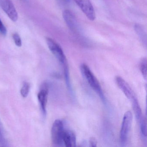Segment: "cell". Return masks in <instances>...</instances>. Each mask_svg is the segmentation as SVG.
Segmentation results:
<instances>
[{"label":"cell","instance_id":"1","mask_svg":"<svg viewBox=\"0 0 147 147\" xmlns=\"http://www.w3.org/2000/svg\"><path fill=\"white\" fill-rule=\"evenodd\" d=\"M80 70L89 86L98 94L103 102H105V98L101 86L89 67L85 63H82L80 66Z\"/></svg>","mask_w":147,"mask_h":147},{"label":"cell","instance_id":"2","mask_svg":"<svg viewBox=\"0 0 147 147\" xmlns=\"http://www.w3.org/2000/svg\"><path fill=\"white\" fill-rule=\"evenodd\" d=\"M65 128L63 122L60 119H57L53 123L51 131L52 143L56 147L64 146L63 135Z\"/></svg>","mask_w":147,"mask_h":147},{"label":"cell","instance_id":"3","mask_svg":"<svg viewBox=\"0 0 147 147\" xmlns=\"http://www.w3.org/2000/svg\"><path fill=\"white\" fill-rule=\"evenodd\" d=\"M47 45L50 51L63 67V68L68 67L67 58L60 45L54 39L46 38Z\"/></svg>","mask_w":147,"mask_h":147},{"label":"cell","instance_id":"4","mask_svg":"<svg viewBox=\"0 0 147 147\" xmlns=\"http://www.w3.org/2000/svg\"><path fill=\"white\" fill-rule=\"evenodd\" d=\"M132 118L133 116L130 111L126 112L123 117L119 135L120 142L122 146H125L127 142L131 128Z\"/></svg>","mask_w":147,"mask_h":147},{"label":"cell","instance_id":"5","mask_svg":"<svg viewBox=\"0 0 147 147\" xmlns=\"http://www.w3.org/2000/svg\"><path fill=\"white\" fill-rule=\"evenodd\" d=\"M74 1L89 20H94L96 18L95 11L90 0H74Z\"/></svg>","mask_w":147,"mask_h":147},{"label":"cell","instance_id":"6","mask_svg":"<svg viewBox=\"0 0 147 147\" xmlns=\"http://www.w3.org/2000/svg\"><path fill=\"white\" fill-rule=\"evenodd\" d=\"M0 7L13 22L18 19V13L11 0H0Z\"/></svg>","mask_w":147,"mask_h":147},{"label":"cell","instance_id":"7","mask_svg":"<svg viewBox=\"0 0 147 147\" xmlns=\"http://www.w3.org/2000/svg\"><path fill=\"white\" fill-rule=\"evenodd\" d=\"M116 83L119 89L122 91L126 98L129 100L131 101L134 99L137 98L136 96V94L131 89L128 83L119 76H117L116 78Z\"/></svg>","mask_w":147,"mask_h":147},{"label":"cell","instance_id":"8","mask_svg":"<svg viewBox=\"0 0 147 147\" xmlns=\"http://www.w3.org/2000/svg\"><path fill=\"white\" fill-rule=\"evenodd\" d=\"M48 93L49 88L48 85L46 83L44 84L40 92L38 94V98L40 105L42 113L44 117L46 114V106L48 101Z\"/></svg>","mask_w":147,"mask_h":147},{"label":"cell","instance_id":"9","mask_svg":"<svg viewBox=\"0 0 147 147\" xmlns=\"http://www.w3.org/2000/svg\"><path fill=\"white\" fill-rule=\"evenodd\" d=\"M63 17L68 27L72 31L76 32L78 30V22L74 14L69 10H65L63 12Z\"/></svg>","mask_w":147,"mask_h":147},{"label":"cell","instance_id":"10","mask_svg":"<svg viewBox=\"0 0 147 147\" xmlns=\"http://www.w3.org/2000/svg\"><path fill=\"white\" fill-rule=\"evenodd\" d=\"M63 139L64 146L67 147L76 146V136L72 131L65 129Z\"/></svg>","mask_w":147,"mask_h":147},{"label":"cell","instance_id":"11","mask_svg":"<svg viewBox=\"0 0 147 147\" xmlns=\"http://www.w3.org/2000/svg\"><path fill=\"white\" fill-rule=\"evenodd\" d=\"M8 146V142L5 136L4 128L1 121L0 120V147H4Z\"/></svg>","mask_w":147,"mask_h":147},{"label":"cell","instance_id":"12","mask_svg":"<svg viewBox=\"0 0 147 147\" xmlns=\"http://www.w3.org/2000/svg\"><path fill=\"white\" fill-rule=\"evenodd\" d=\"M147 58H142L140 61V69L143 76L145 80H147Z\"/></svg>","mask_w":147,"mask_h":147},{"label":"cell","instance_id":"13","mask_svg":"<svg viewBox=\"0 0 147 147\" xmlns=\"http://www.w3.org/2000/svg\"><path fill=\"white\" fill-rule=\"evenodd\" d=\"M135 29L141 40H142L143 42H146V35L142 27L139 25L136 24L135 26Z\"/></svg>","mask_w":147,"mask_h":147},{"label":"cell","instance_id":"14","mask_svg":"<svg viewBox=\"0 0 147 147\" xmlns=\"http://www.w3.org/2000/svg\"><path fill=\"white\" fill-rule=\"evenodd\" d=\"M30 86L29 82H24L23 84L21 90H20V94L22 97L24 98H26L29 94L30 91Z\"/></svg>","mask_w":147,"mask_h":147},{"label":"cell","instance_id":"15","mask_svg":"<svg viewBox=\"0 0 147 147\" xmlns=\"http://www.w3.org/2000/svg\"><path fill=\"white\" fill-rule=\"evenodd\" d=\"M12 37L15 45L18 47H21L22 46V40L19 34L17 33H14Z\"/></svg>","mask_w":147,"mask_h":147},{"label":"cell","instance_id":"16","mask_svg":"<svg viewBox=\"0 0 147 147\" xmlns=\"http://www.w3.org/2000/svg\"><path fill=\"white\" fill-rule=\"evenodd\" d=\"M7 31L5 26L3 24L2 21L0 19V33H1L2 35H6L7 34Z\"/></svg>","mask_w":147,"mask_h":147},{"label":"cell","instance_id":"17","mask_svg":"<svg viewBox=\"0 0 147 147\" xmlns=\"http://www.w3.org/2000/svg\"><path fill=\"white\" fill-rule=\"evenodd\" d=\"M89 144L91 147H96L97 144V140L94 138H91L89 140Z\"/></svg>","mask_w":147,"mask_h":147},{"label":"cell","instance_id":"18","mask_svg":"<svg viewBox=\"0 0 147 147\" xmlns=\"http://www.w3.org/2000/svg\"><path fill=\"white\" fill-rule=\"evenodd\" d=\"M64 2H68L69 1V0H61Z\"/></svg>","mask_w":147,"mask_h":147}]
</instances>
